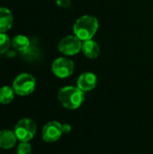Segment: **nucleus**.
Instances as JSON below:
<instances>
[{
    "label": "nucleus",
    "mask_w": 153,
    "mask_h": 154,
    "mask_svg": "<svg viewBox=\"0 0 153 154\" xmlns=\"http://www.w3.org/2000/svg\"><path fill=\"white\" fill-rule=\"evenodd\" d=\"M75 69V64L73 60L66 57H60L56 59L52 65L51 70L53 74L60 79H66L70 77Z\"/></svg>",
    "instance_id": "39448f33"
},
{
    "label": "nucleus",
    "mask_w": 153,
    "mask_h": 154,
    "mask_svg": "<svg viewBox=\"0 0 153 154\" xmlns=\"http://www.w3.org/2000/svg\"><path fill=\"white\" fill-rule=\"evenodd\" d=\"M13 25V14L5 7H0V32H7Z\"/></svg>",
    "instance_id": "9b49d317"
},
{
    "label": "nucleus",
    "mask_w": 153,
    "mask_h": 154,
    "mask_svg": "<svg viewBox=\"0 0 153 154\" xmlns=\"http://www.w3.org/2000/svg\"><path fill=\"white\" fill-rule=\"evenodd\" d=\"M62 134V125L57 121H51L43 126L41 136L46 143H55L60 138Z\"/></svg>",
    "instance_id": "0eeeda50"
},
{
    "label": "nucleus",
    "mask_w": 153,
    "mask_h": 154,
    "mask_svg": "<svg viewBox=\"0 0 153 154\" xmlns=\"http://www.w3.org/2000/svg\"><path fill=\"white\" fill-rule=\"evenodd\" d=\"M152 15H153V14H152Z\"/></svg>",
    "instance_id": "a211bd4d"
},
{
    "label": "nucleus",
    "mask_w": 153,
    "mask_h": 154,
    "mask_svg": "<svg viewBox=\"0 0 153 154\" xmlns=\"http://www.w3.org/2000/svg\"><path fill=\"white\" fill-rule=\"evenodd\" d=\"M17 138L14 132L10 130L0 131V148L4 150L11 149L14 146Z\"/></svg>",
    "instance_id": "9d476101"
},
{
    "label": "nucleus",
    "mask_w": 153,
    "mask_h": 154,
    "mask_svg": "<svg viewBox=\"0 0 153 154\" xmlns=\"http://www.w3.org/2000/svg\"><path fill=\"white\" fill-rule=\"evenodd\" d=\"M70 131H71L70 125H69V124H63L62 125V132H63V134H69Z\"/></svg>",
    "instance_id": "f3484780"
},
{
    "label": "nucleus",
    "mask_w": 153,
    "mask_h": 154,
    "mask_svg": "<svg viewBox=\"0 0 153 154\" xmlns=\"http://www.w3.org/2000/svg\"><path fill=\"white\" fill-rule=\"evenodd\" d=\"M14 49L19 51H26L30 46V40L25 35H16L14 37L11 42Z\"/></svg>",
    "instance_id": "f8f14e48"
},
{
    "label": "nucleus",
    "mask_w": 153,
    "mask_h": 154,
    "mask_svg": "<svg viewBox=\"0 0 153 154\" xmlns=\"http://www.w3.org/2000/svg\"><path fill=\"white\" fill-rule=\"evenodd\" d=\"M96 84L97 78L92 72L82 73L77 80V87L83 92H89L93 90L96 87Z\"/></svg>",
    "instance_id": "6e6552de"
},
{
    "label": "nucleus",
    "mask_w": 153,
    "mask_h": 154,
    "mask_svg": "<svg viewBox=\"0 0 153 154\" xmlns=\"http://www.w3.org/2000/svg\"><path fill=\"white\" fill-rule=\"evenodd\" d=\"M58 99L65 108L70 110L78 109L85 101V92L78 87L67 86L60 89Z\"/></svg>",
    "instance_id": "f03ea898"
},
{
    "label": "nucleus",
    "mask_w": 153,
    "mask_h": 154,
    "mask_svg": "<svg viewBox=\"0 0 153 154\" xmlns=\"http://www.w3.org/2000/svg\"><path fill=\"white\" fill-rule=\"evenodd\" d=\"M11 45L10 39L5 32H0V53L6 52Z\"/></svg>",
    "instance_id": "4468645a"
},
{
    "label": "nucleus",
    "mask_w": 153,
    "mask_h": 154,
    "mask_svg": "<svg viewBox=\"0 0 153 154\" xmlns=\"http://www.w3.org/2000/svg\"><path fill=\"white\" fill-rule=\"evenodd\" d=\"M16 154H32V146L28 142H21L16 149Z\"/></svg>",
    "instance_id": "2eb2a0df"
},
{
    "label": "nucleus",
    "mask_w": 153,
    "mask_h": 154,
    "mask_svg": "<svg viewBox=\"0 0 153 154\" xmlns=\"http://www.w3.org/2000/svg\"><path fill=\"white\" fill-rule=\"evenodd\" d=\"M58 49L66 56H73L81 51L82 41L79 40L76 35H68L59 42Z\"/></svg>",
    "instance_id": "423d86ee"
},
{
    "label": "nucleus",
    "mask_w": 153,
    "mask_h": 154,
    "mask_svg": "<svg viewBox=\"0 0 153 154\" xmlns=\"http://www.w3.org/2000/svg\"><path fill=\"white\" fill-rule=\"evenodd\" d=\"M36 86L34 77L29 73H23L18 75L13 83V88L15 94L19 96H28L33 92Z\"/></svg>",
    "instance_id": "7ed1b4c3"
},
{
    "label": "nucleus",
    "mask_w": 153,
    "mask_h": 154,
    "mask_svg": "<svg viewBox=\"0 0 153 154\" xmlns=\"http://www.w3.org/2000/svg\"><path fill=\"white\" fill-rule=\"evenodd\" d=\"M81 51L87 58L90 60H95L100 54V47L96 41L91 39L84 41V42H82Z\"/></svg>",
    "instance_id": "1a4fd4ad"
},
{
    "label": "nucleus",
    "mask_w": 153,
    "mask_h": 154,
    "mask_svg": "<svg viewBox=\"0 0 153 154\" xmlns=\"http://www.w3.org/2000/svg\"><path fill=\"white\" fill-rule=\"evenodd\" d=\"M98 21L91 15H83L79 17L73 25V32L79 40H91L98 30Z\"/></svg>",
    "instance_id": "f257e3e1"
},
{
    "label": "nucleus",
    "mask_w": 153,
    "mask_h": 154,
    "mask_svg": "<svg viewBox=\"0 0 153 154\" xmlns=\"http://www.w3.org/2000/svg\"><path fill=\"white\" fill-rule=\"evenodd\" d=\"M14 90L9 86H4L0 88V104L7 105L14 97Z\"/></svg>",
    "instance_id": "ddd939ff"
},
{
    "label": "nucleus",
    "mask_w": 153,
    "mask_h": 154,
    "mask_svg": "<svg viewBox=\"0 0 153 154\" xmlns=\"http://www.w3.org/2000/svg\"><path fill=\"white\" fill-rule=\"evenodd\" d=\"M56 3L60 8H69L71 4V0H56Z\"/></svg>",
    "instance_id": "dca6fc26"
},
{
    "label": "nucleus",
    "mask_w": 153,
    "mask_h": 154,
    "mask_svg": "<svg viewBox=\"0 0 153 154\" xmlns=\"http://www.w3.org/2000/svg\"><path fill=\"white\" fill-rule=\"evenodd\" d=\"M36 131L35 122L30 118H23L15 125L14 133L20 142H29L33 138Z\"/></svg>",
    "instance_id": "20e7f679"
}]
</instances>
